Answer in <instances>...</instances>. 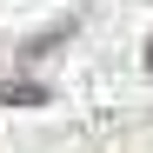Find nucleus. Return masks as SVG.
I'll use <instances>...</instances> for the list:
<instances>
[{
  "mask_svg": "<svg viewBox=\"0 0 153 153\" xmlns=\"http://www.w3.org/2000/svg\"><path fill=\"white\" fill-rule=\"evenodd\" d=\"M0 100H7V107H47V87H40V80H7Z\"/></svg>",
  "mask_w": 153,
  "mask_h": 153,
  "instance_id": "obj_1",
  "label": "nucleus"
},
{
  "mask_svg": "<svg viewBox=\"0 0 153 153\" xmlns=\"http://www.w3.org/2000/svg\"><path fill=\"white\" fill-rule=\"evenodd\" d=\"M146 73H153V33H146Z\"/></svg>",
  "mask_w": 153,
  "mask_h": 153,
  "instance_id": "obj_2",
  "label": "nucleus"
}]
</instances>
